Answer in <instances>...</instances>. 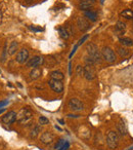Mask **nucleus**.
Listing matches in <instances>:
<instances>
[{
	"label": "nucleus",
	"mask_w": 133,
	"mask_h": 150,
	"mask_svg": "<svg viewBox=\"0 0 133 150\" xmlns=\"http://www.w3.org/2000/svg\"><path fill=\"white\" fill-rule=\"evenodd\" d=\"M86 50H87V54L88 57L90 58L95 64L102 63V54L98 50V47L96 46V44L92 43V42H89L86 46Z\"/></svg>",
	"instance_id": "f257e3e1"
},
{
	"label": "nucleus",
	"mask_w": 133,
	"mask_h": 150,
	"mask_svg": "<svg viewBox=\"0 0 133 150\" xmlns=\"http://www.w3.org/2000/svg\"><path fill=\"white\" fill-rule=\"evenodd\" d=\"M33 119V112L31 111L30 108H23L18 113L16 116V120L22 125H27L30 123Z\"/></svg>",
	"instance_id": "f03ea898"
},
{
	"label": "nucleus",
	"mask_w": 133,
	"mask_h": 150,
	"mask_svg": "<svg viewBox=\"0 0 133 150\" xmlns=\"http://www.w3.org/2000/svg\"><path fill=\"white\" fill-rule=\"evenodd\" d=\"M106 144L110 149H115L119 145V135L115 131H110L106 135Z\"/></svg>",
	"instance_id": "7ed1b4c3"
},
{
	"label": "nucleus",
	"mask_w": 133,
	"mask_h": 150,
	"mask_svg": "<svg viewBox=\"0 0 133 150\" xmlns=\"http://www.w3.org/2000/svg\"><path fill=\"white\" fill-rule=\"evenodd\" d=\"M102 57L104 61H106L108 63H113V62L116 61V55L114 50H112L110 47L108 46H104V48L102 50Z\"/></svg>",
	"instance_id": "20e7f679"
},
{
	"label": "nucleus",
	"mask_w": 133,
	"mask_h": 150,
	"mask_svg": "<svg viewBox=\"0 0 133 150\" xmlns=\"http://www.w3.org/2000/svg\"><path fill=\"white\" fill-rule=\"evenodd\" d=\"M68 106H69V108H70L71 111H74V112H79L84 109L83 103L77 98L71 99L68 103Z\"/></svg>",
	"instance_id": "39448f33"
},
{
	"label": "nucleus",
	"mask_w": 133,
	"mask_h": 150,
	"mask_svg": "<svg viewBox=\"0 0 133 150\" xmlns=\"http://www.w3.org/2000/svg\"><path fill=\"white\" fill-rule=\"evenodd\" d=\"M16 116H18V113H16V111H8L6 114H4V115L1 117V121H2V123H4V125H10L14 122H16Z\"/></svg>",
	"instance_id": "423d86ee"
},
{
	"label": "nucleus",
	"mask_w": 133,
	"mask_h": 150,
	"mask_svg": "<svg viewBox=\"0 0 133 150\" xmlns=\"http://www.w3.org/2000/svg\"><path fill=\"white\" fill-rule=\"evenodd\" d=\"M54 139H55V136H54L53 133L49 132V131H46V132L42 133L40 141L44 145H50V144H52L54 142Z\"/></svg>",
	"instance_id": "0eeeda50"
},
{
	"label": "nucleus",
	"mask_w": 133,
	"mask_h": 150,
	"mask_svg": "<svg viewBox=\"0 0 133 150\" xmlns=\"http://www.w3.org/2000/svg\"><path fill=\"white\" fill-rule=\"evenodd\" d=\"M43 63H44V59L42 57L35 56L32 59H30L29 61H27V67H29V68H37V67H40Z\"/></svg>",
	"instance_id": "6e6552de"
},
{
	"label": "nucleus",
	"mask_w": 133,
	"mask_h": 150,
	"mask_svg": "<svg viewBox=\"0 0 133 150\" xmlns=\"http://www.w3.org/2000/svg\"><path fill=\"white\" fill-rule=\"evenodd\" d=\"M48 84H49L50 89L54 92V93H57V94H61L63 92V83L59 80H53V79H50L48 81Z\"/></svg>",
	"instance_id": "1a4fd4ad"
},
{
	"label": "nucleus",
	"mask_w": 133,
	"mask_h": 150,
	"mask_svg": "<svg viewBox=\"0 0 133 150\" xmlns=\"http://www.w3.org/2000/svg\"><path fill=\"white\" fill-rule=\"evenodd\" d=\"M83 76L86 78L87 80H93L96 77V72H95V69L93 66L91 65H86L84 67V74Z\"/></svg>",
	"instance_id": "9d476101"
},
{
	"label": "nucleus",
	"mask_w": 133,
	"mask_h": 150,
	"mask_svg": "<svg viewBox=\"0 0 133 150\" xmlns=\"http://www.w3.org/2000/svg\"><path fill=\"white\" fill-rule=\"evenodd\" d=\"M28 59H29V52H28V50H26V48L20 50V52L16 54V61L18 62V64H25L26 62L28 61Z\"/></svg>",
	"instance_id": "9b49d317"
},
{
	"label": "nucleus",
	"mask_w": 133,
	"mask_h": 150,
	"mask_svg": "<svg viewBox=\"0 0 133 150\" xmlns=\"http://www.w3.org/2000/svg\"><path fill=\"white\" fill-rule=\"evenodd\" d=\"M77 26H78V28H79L82 32L87 31V30H89L91 27L90 23L86 20V18H83V17L78 18V20H77Z\"/></svg>",
	"instance_id": "f8f14e48"
},
{
	"label": "nucleus",
	"mask_w": 133,
	"mask_h": 150,
	"mask_svg": "<svg viewBox=\"0 0 133 150\" xmlns=\"http://www.w3.org/2000/svg\"><path fill=\"white\" fill-rule=\"evenodd\" d=\"M117 131L118 133L120 134V136H126L127 135V132H128V130H127V125L126 123H125L124 120H120L119 122L117 123Z\"/></svg>",
	"instance_id": "ddd939ff"
},
{
	"label": "nucleus",
	"mask_w": 133,
	"mask_h": 150,
	"mask_svg": "<svg viewBox=\"0 0 133 150\" xmlns=\"http://www.w3.org/2000/svg\"><path fill=\"white\" fill-rule=\"evenodd\" d=\"M41 75H42V69L37 67V68H33L31 70V72H30V78L32 80H36L41 77Z\"/></svg>",
	"instance_id": "4468645a"
},
{
	"label": "nucleus",
	"mask_w": 133,
	"mask_h": 150,
	"mask_svg": "<svg viewBox=\"0 0 133 150\" xmlns=\"http://www.w3.org/2000/svg\"><path fill=\"white\" fill-rule=\"evenodd\" d=\"M41 133V125H35L32 127L31 131H30V138L35 139L38 137V135Z\"/></svg>",
	"instance_id": "2eb2a0df"
},
{
	"label": "nucleus",
	"mask_w": 133,
	"mask_h": 150,
	"mask_svg": "<svg viewBox=\"0 0 133 150\" xmlns=\"http://www.w3.org/2000/svg\"><path fill=\"white\" fill-rule=\"evenodd\" d=\"M50 77L53 80H59V81H61V80H63V78H65V75H63V73L61 72V71L55 70L50 73Z\"/></svg>",
	"instance_id": "dca6fc26"
},
{
	"label": "nucleus",
	"mask_w": 133,
	"mask_h": 150,
	"mask_svg": "<svg viewBox=\"0 0 133 150\" xmlns=\"http://www.w3.org/2000/svg\"><path fill=\"white\" fill-rule=\"evenodd\" d=\"M116 31H117L120 35L124 34L125 31H126V24H125L124 22L119 21V22L116 24Z\"/></svg>",
	"instance_id": "f3484780"
},
{
	"label": "nucleus",
	"mask_w": 133,
	"mask_h": 150,
	"mask_svg": "<svg viewBox=\"0 0 133 150\" xmlns=\"http://www.w3.org/2000/svg\"><path fill=\"white\" fill-rule=\"evenodd\" d=\"M84 16H85V18H87L88 20H90L91 22H95V21L97 20L96 12H92V10H85V12H84Z\"/></svg>",
	"instance_id": "a211bd4d"
},
{
	"label": "nucleus",
	"mask_w": 133,
	"mask_h": 150,
	"mask_svg": "<svg viewBox=\"0 0 133 150\" xmlns=\"http://www.w3.org/2000/svg\"><path fill=\"white\" fill-rule=\"evenodd\" d=\"M18 42H16V41H12V43H10V45H9L8 50H7L9 56H14V54H16V50H18Z\"/></svg>",
	"instance_id": "6ab92c4d"
},
{
	"label": "nucleus",
	"mask_w": 133,
	"mask_h": 150,
	"mask_svg": "<svg viewBox=\"0 0 133 150\" xmlns=\"http://www.w3.org/2000/svg\"><path fill=\"white\" fill-rule=\"evenodd\" d=\"M120 43L124 46H132L133 45V40L129 37H121L120 38Z\"/></svg>",
	"instance_id": "aec40b11"
},
{
	"label": "nucleus",
	"mask_w": 133,
	"mask_h": 150,
	"mask_svg": "<svg viewBox=\"0 0 133 150\" xmlns=\"http://www.w3.org/2000/svg\"><path fill=\"white\" fill-rule=\"evenodd\" d=\"M121 17L127 19V20H132L133 19V10L131 9H125L121 12Z\"/></svg>",
	"instance_id": "412c9836"
},
{
	"label": "nucleus",
	"mask_w": 133,
	"mask_h": 150,
	"mask_svg": "<svg viewBox=\"0 0 133 150\" xmlns=\"http://www.w3.org/2000/svg\"><path fill=\"white\" fill-rule=\"evenodd\" d=\"M59 35H61V38L63 39H68L69 37H70V32L68 31V30L65 29V28H59Z\"/></svg>",
	"instance_id": "4be33fe9"
},
{
	"label": "nucleus",
	"mask_w": 133,
	"mask_h": 150,
	"mask_svg": "<svg viewBox=\"0 0 133 150\" xmlns=\"http://www.w3.org/2000/svg\"><path fill=\"white\" fill-rule=\"evenodd\" d=\"M118 52L120 54V56L121 57H127V56L129 55V50H126V48H124V47H119L118 48Z\"/></svg>",
	"instance_id": "5701e85b"
},
{
	"label": "nucleus",
	"mask_w": 133,
	"mask_h": 150,
	"mask_svg": "<svg viewBox=\"0 0 133 150\" xmlns=\"http://www.w3.org/2000/svg\"><path fill=\"white\" fill-rule=\"evenodd\" d=\"M38 122L40 125H45L49 123V120H48V118H46L45 116H40L38 119Z\"/></svg>",
	"instance_id": "b1692460"
},
{
	"label": "nucleus",
	"mask_w": 133,
	"mask_h": 150,
	"mask_svg": "<svg viewBox=\"0 0 133 150\" xmlns=\"http://www.w3.org/2000/svg\"><path fill=\"white\" fill-rule=\"evenodd\" d=\"M76 73H77V75H79V76H83V74H84V67H82V66H77V68H76Z\"/></svg>",
	"instance_id": "393cba45"
},
{
	"label": "nucleus",
	"mask_w": 133,
	"mask_h": 150,
	"mask_svg": "<svg viewBox=\"0 0 133 150\" xmlns=\"http://www.w3.org/2000/svg\"><path fill=\"white\" fill-rule=\"evenodd\" d=\"M69 148H70V143H69V142H65V143L57 150H69Z\"/></svg>",
	"instance_id": "a878e982"
},
{
	"label": "nucleus",
	"mask_w": 133,
	"mask_h": 150,
	"mask_svg": "<svg viewBox=\"0 0 133 150\" xmlns=\"http://www.w3.org/2000/svg\"><path fill=\"white\" fill-rule=\"evenodd\" d=\"M87 38H88V35H87V34H86V35H84V36L82 37V38L79 40V42H78V43H77V45H78V46H79V45H81L82 43H84V42H85V41H86V39H87Z\"/></svg>",
	"instance_id": "bb28decb"
},
{
	"label": "nucleus",
	"mask_w": 133,
	"mask_h": 150,
	"mask_svg": "<svg viewBox=\"0 0 133 150\" xmlns=\"http://www.w3.org/2000/svg\"><path fill=\"white\" fill-rule=\"evenodd\" d=\"M65 143V140H63V139H61V140H59V143H57V145H55V149L57 150V149H59V148H61V146H63Z\"/></svg>",
	"instance_id": "cd10ccee"
},
{
	"label": "nucleus",
	"mask_w": 133,
	"mask_h": 150,
	"mask_svg": "<svg viewBox=\"0 0 133 150\" xmlns=\"http://www.w3.org/2000/svg\"><path fill=\"white\" fill-rule=\"evenodd\" d=\"M9 104V101L8 100H3V101H0V108H4L6 105Z\"/></svg>",
	"instance_id": "c85d7f7f"
},
{
	"label": "nucleus",
	"mask_w": 133,
	"mask_h": 150,
	"mask_svg": "<svg viewBox=\"0 0 133 150\" xmlns=\"http://www.w3.org/2000/svg\"><path fill=\"white\" fill-rule=\"evenodd\" d=\"M7 44L5 43V45H4V50H3V56H2V59H1V61L2 62H4L5 61V57H6V52H7Z\"/></svg>",
	"instance_id": "c756f323"
},
{
	"label": "nucleus",
	"mask_w": 133,
	"mask_h": 150,
	"mask_svg": "<svg viewBox=\"0 0 133 150\" xmlns=\"http://www.w3.org/2000/svg\"><path fill=\"white\" fill-rule=\"evenodd\" d=\"M77 48H78V45H77V44H76V45H75V46H74V48H73L72 52H71V54H70V56H69V57H70V58H72V57H73V55H74L75 52H76Z\"/></svg>",
	"instance_id": "7c9ffc66"
},
{
	"label": "nucleus",
	"mask_w": 133,
	"mask_h": 150,
	"mask_svg": "<svg viewBox=\"0 0 133 150\" xmlns=\"http://www.w3.org/2000/svg\"><path fill=\"white\" fill-rule=\"evenodd\" d=\"M30 29L33 30V31H41V30H42V29H40V28L37 29V28H35V27H30Z\"/></svg>",
	"instance_id": "2f4dec72"
},
{
	"label": "nucleus",
	"mask_w": 133,
	"mask_h": 150,
	"mask_svg": "<svg viewBox=\"0 0 133 150\" xmlns=\"http://www.w3.org/2000/svg\"><path fill=\"white\" fill-rule=\"evenodd\" d=\"M68 117H75V118H77V117H79V115H73V114H69Z\"/></svg>",
	"instance_id": "473e14b6"
},
{
	"label": "nucleus",
	"mask_w": 133,
	"mask_h": 150,
	"mask_svg": "<svg viewBox=\"0 0 133 150\" xmlns=\"http://www.w3.org/2000/svg\"><path fill=\"white\" fill-rule=\"evenodd\" d=\"M5 110H6V109H5V108H1V109H0V115H1V114H2L3 112L5 111Z\"/></svg>",
	"instance_id": "72a5a7b5"
},
{
	"label": "nucleus",
	"mask_w": 133,
	"mask_h": 150,
	"mask_svg": "<svg viewBox=\"0 0 133 150\" xmlns=\"http://www.w3.org/2000/svg\"><path fill=\"white\" fill-rule=\"evenodd\" d=\"M86 1H89V2L93 3V4H94V3L96 2V0H86Z\"/></svg>",
	"instance_id": "f704fd0d"
},
{
	"label": "nucleus",
	"mask_w": 133,
	"mask_h": 150,
	"mask_svg": "<svg viewBox=\"0 0 133 150\" xmlns=\"http://www.w3.org/2000/svg\"><path fill=\"white\" fill-rule=\"evenodd\" d=\"M59 122H61V125H63V120H61V119H59Z\"/></svg>",
	"instance_id": "c9c22d12"
},
{
	"label": "nucleus",
	"mask_w": 133,
	"mask_h": 150,
	"mask_svg": "<svg viewBox=\"0 0 133 150\" xmlns=\"http://www.w3.org/2000/svg\"><path fill=\"white\" fill-rule=\"evenodd\" d=\"M27 2H31V1H33V0H26Z\"/></svg>",
	"instance_id": "e433bc0d"
},
{
	"label": "nucleus",
	"mask_w": 133,
	"mask_h": 150,
	"mask_svg": "<svg viewBox=\"0 0 133 150\" xmlns=\"http://www.w3.org/2000/svg\"><path fill=\"white\" fill-rule=\"evenodd\" d=\"M104 0H100V3H104Z\"/></svg>",
	"instance_id": "4c0bfd02"
},
{
	"label": "nucleus",
	"mask_w": 133,
	"mask_h": 150,
	"mask_svg": "<svg viewBox=\"0 0 133 150\" xmlns=\"http://www.w3.org/2000/svg\"><path fill=\"white\" fill-rule=\"evenodd\" d=\"M1 73H2V71H1V69H0V75H1Z\"/></svg>",
	"instance_id": "58836bf2"
},
{
	"label": "nucleus",
	"mask_w": 133,
	"mask_h": 150,
	"mask_svg": "<svg viewBox=\"0 0 133 150\" xmlns=\"http://www.w3.org/2000/svg\"><path fill=\"white\" fill-rule=\"evenodd\" d=\"M132 20H133V19H132Z\"/></svg>",
	"instance_id": "ea45409f"
}]
</instances>
